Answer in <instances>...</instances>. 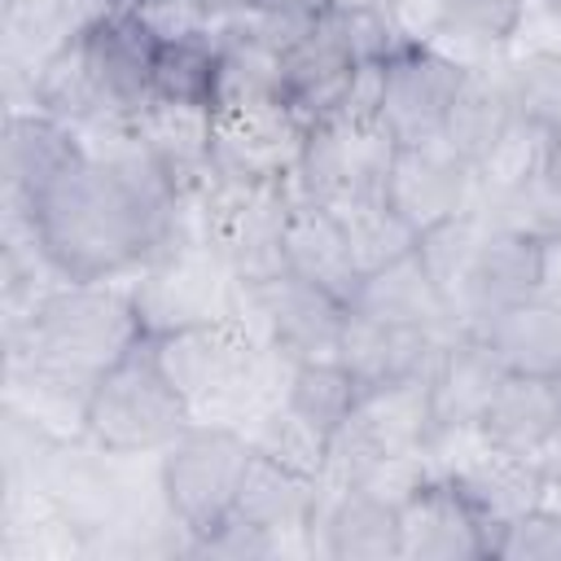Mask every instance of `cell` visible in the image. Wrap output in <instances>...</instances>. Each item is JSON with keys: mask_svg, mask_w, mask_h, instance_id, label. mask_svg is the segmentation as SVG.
<instances>
[{"mask_svg": "<svg viewBox=\"0 0 561 561\" xmlns=\"http://www.w3.org/2000/svg\"><path fill=\"white\" fill-rule=\"evenodd\" d=\"M79 136L83 158L22 206V219L66 280H123L184 232L193 197L140 145L131 114L79 127Z\"/></svg>", "mask_w": 561, "mask_h": 561, "instance_id": "obj_1", "label": "cell"}, {"mask_svg": "<svg viewBox=\"0 0 561 561\" xmlns=\"http://www.w3.org/2000/svg\"><path fill=\"white\" fill-rule=\"evenodd\" d=\"M145 337L127 280H61L26 311V320L9 324V355L96 381Z\"/></svg>", "mask_w": 561, "mask_h": 561, "instance_id": "obj_2", "label": "cell"}, {"mask_svg": "<svg viewBox=\"0 0 561 561\" xmlns=\"http://www.w3.org/2000/svg\"><path fill=\"white\" fill-rule=\"evenodd\" d=\"M167 377L193 408V421H232L241 412H263V364L267 346L245 324L241 311H228L206 324H188L162 337H149Z\"/></svg>", "mask_w": 561, "mask_h": 561, "instance_id": "obj_3", "label": "cell"}, {"mask_svg": "<svg viewBox=\"0 0 561 561\" xmlns=\"http://www.w3.org/2000/svg\"><path fill=\"white\" fill-rule=\"evenodd\" d=\"M250 460L254 443L232 421H188L158 451V491L188 543L215 535L232 517Z\"/></svg>", "mask_w": 561, "mask_h": 561, "instance_id": "obj_4", "label": "cell"}, {"mask_svg": "<svg viewBox=\"0 0 561 561\" xmlns=\"http://www.w3.org/2000/svg\"><path fill=\"white\" fill-rule=\"evenodd\" d=\"M188 421H193L188 399L167 377L153 342L145 337L136 351H127L114 368H105L92 381L83 438H92L101 451L136 460V456H158Z\"/></svg>", "mask_w": 561, "mask_h": 561, "instance_id": "obj_5", "label": "cell"}, {"mask_svg": "<svg viewBox=\"0 0 561 561\" xmlns=\"http://www.w3.org/2000/svg\"><path fill=\"white\" fill-rule=\"evenodd\" d=\"M294 202L289 180H241L210 175L193 197L197 237L219 254L237 285L285 272V215Z\"/></svg>", "mask_w": 561, "mask_h": 561, "instance_id": "obj_6", "label": "cell"}, {"mask_svg": "<svg viewBox=\"0 0 561 561\" xmlns=\"http://www.w3.org/2000/svg\"><path fill=\"white\" fill-rule=\"evenodd\" d=\"M307 118L272 83L219 88L210 105L215 175L241 180H289L307 140Z\"/></svg>", "mask_w": 561, "mask_h": 561, "instance_id": "obj_7", "label": "cell"}, {"mask_svg": "<svg viewBox=\"0 0 561 561\" xmlns=\"http://www.w3.org/2000/svg\"><path fill=\"white\" fill-rule=\"evenodd\" d=\"M131 302L140 311V324L149 337L219 320L237 311V276L219 263V254L193 232H180L167 241L149 263H140L127 280Z\"/></svg>", "mask_w": 561, "mask_h": 561, "instance_id": "obj_8", "label": "cell"}, {"mask_svg": "<svg viewBox=\"0 0 561 561\" xmlns=\"http://www.w3.org/2000/svg\"><path fill=\"white\" fill-rule=\"evenodd\" d=\"M390 153H394V140L377 118H346V114L320 118L307 127L289 184L307 202L346 210L355 202L381 197Z\"/></svg>", "mask_w": 561, "mask_h": 561, "instance_id": "obj_9", "label": "cell"}, {"mask_svg": "<svg viewBox=\"0 0 561 561\" xmlns=\"http://www.w3.org/2000/svg\"><path fill=\"white\" fill-rule=\"evenodd\" d=\"M237 311L259 333V342L272 351V359L302 364V359L337 355L342 324H346L351 307L294 272H276L267 280L241 285Z\"/></svg>", "mask_w": 561, "mask_h": 561, "instance_id": "obj_10", "label": "cell"}, {"mask_svg": "<svg viewBox=\"0 0 561 561\" xmlns=\"http://www.w3.org/2000/svg\"><path fill=\"white\" fill-rule=\"evenodd\" d=\"M276 66H280V92H285V101L307 123H320V118H333V114L346 110L355 83L377 61H368L359 53V44H355V35L346 26V13L337 4L324 18L298 22L280 39Z\"/></svg>", "mask_w": 561, "mask_h": 561, "instance_id": "obj_11", "label": "cell"}, {"mask_svg": "<svg viewBox=\"0 0 561 561\" xmlns=\"http://www.w3.org/2000/svg\"><path fill=\"white\" fill-rule=\"evenodd\" d=\"M465 70L469 66L443 53L438 44L399 39L377 70V123L390 131V140L394 145L438 140Z\"/></svg>", "mask_w": 561, "mask_h": 561, "instance_id": "obj_12", "label": "cell"}, {"mask_svg": "<svg viewBox=\"0 0 561 561\" xmlns=\"http://www.w3.org/2000/svg\"><path fill=\"white\" fill-rule=\"evenodd\" d=\"M543 285H548V250L517 232L486 224V232L478 237L473 254L465 259L456 285H451L447 302H451V316L460 329L482 333L500 311L539 294Z\"/></svg>", "mask_w": 561, "mask_h": 561, "instance_id": "obj_13", "label": "cell"}, {"mask_svg": "<svg viewBox=\"0 0 561 561\" xmlns=\"http://www.w3.org/2000/svg\"><path fill=\"white\" fill-rule=\"evenodd\" d=\"M381 202L421 241L438 224H447L460 210L478 206V171L465 158H456L443 140L394 145L386 180H381Z\"/></svg>", "mask_w": 561, "mask_h": 561, "instance_id": "obj_14", "label": "cell"}, {"mask_svg": "<svg viewBox=\"0 0 561 561\" xmlns=\"http://www.w3.org/2000/svg\"><path fill=\"white\" fill-rule=\"evenodd\" d=\"M75 35H79L92 70L101 75L114 110L136 114L149 101L153 57H158V44H162V31L149 22V13L136 9L131 0H110Z\"/></svg>", "mask_w": 561, "mask_h": 561, "instance_id": "obj_15", "label": "cell"}, {"mask_svg": "<svg viewBox=\"0 0 561 561\" xmlns=\"http://www.w3.org/2000/svg\"><path fill=\"white\" fill-rule=\"evenodd\" d=\"M491 548H495L491 526L447 473H430L399 504V557L473 561V557H491Z\"/></svg>", "mask_w": 561, "mask_h": 561, "instance_id": "obj_16", "label": "cell"}, {"mask_svg": "<svg viewBox=\"0 0 561 561\" xmlns=\"http://www.w3.org/2000/svg\"><path fill=\"white\" fill-rule=\"evenodd\" d=\"M504 364L495 359V351L486 346L482 333H451L447 342H438L434 364L425 373L430 386V412H434V430H456V425H482L486 403L495 399L500 381H504Z\"/></svg>", "mask_w": 561, "mask_h": 561, "instance_id": "obj_17", "label": "cell"}, {"mask_svg": "<svg viewBox=\"0 0 561 561\" xmlns=\"http://www.w3.org/2000/svg\"><path fill=\"white\" fill-rule=\"evenodd\" d=\"M438 337L412 324H394V320H377L359 307L346 311L342 324V342H337V359L355 373V381L368 390L381 386H399L412 377H425L434 364Z\"/></svg>", "mask_w": 561, "mask_h": 561, "instance_id": "obj_18", "label": "cell"}, {"mask_svg": "<svg viewBox=\"0 0 561 561\" xmlns=\"http://www.w3.org/2000/svg\"><path fill=\"white\" fill-rule=\"evenodd\" d=\"M285 272L329 289L346 307L355 302L364 272L355 263V250H351V237H346L337 210L294 193L289 215H285Z\"/></svg>", "mask_w": 561, "mask_h": 561, "instance_id": "obj_19", "label": "cell"}, {"mask_svg": "<svg viewBox=\"0 0 561 561\" xmlns=\"http://www.w3.org/2000/svg\"><path fill=\"white\" fill-rule=\"evenodd\" d=\"M320 530V552L333 561H386L399 557V504L368 486H329L311 535Z\"/></svg>", "mask_w": 561, "mask_h": 561, "instance_id": "obj_20", "label": "cell"}, {"mask_svg": "<svg viewBox=\"0 0 561 561\" xmlns=\"http://www.w3.org/2000/svg\"><path fill=\"white\" fill-rule=\"evenodd\" d=\"M83 158L79 127L44 114V110H13L4 127V184L9 202L22 210L31 206L66 167Z\"/></svg>", "mask_w": 561, "mask_h": 561, "instance_id": "obj_21", "label": "cell"}, {"mask_svg": "<svg viewBox=\"0 0 561 561\" xmlns=\"http://www.w3.org/2000/svg\"><path fill=\"white\" fill-rule=\"evenodd\" d=\"M131 127L140 145L153 153V162L171 175V184L184 197H197L206 180L215 175V149H210V110L202 105H175V101H145L131 114Z\"/></svg>", "mask_w": 561, "mask_h": 561, "instance_id": "obj_22", "label": "cell"}, {"mask_svg": "<svg viewBox=\"0 0 561 561\" xmlns=\"http://www.w3.org/2000/svg\"><path fill=\"white\" fill-rule=\"evenodd\" d=\"M320 500H324V482L320 478H307V473L254 451L232 517L254 526V530H263V535H272L285 548L289 535H311Z\"/></svg>", "mask_w": 561, "mask_h": 561, "instance_id": "obj_23", "label": "cell"}, {"mask_svg": "<svg viewBox=\"0 0 561 561\" xmlns=\"http://www.w3.org/2000/svg\"><path fill=\"white\" fill-rule=\"evenodd\" d=\"M359 311L377 316V320H394V324H412V329H425L434 333L438 342H447L451 333H460L456 316H451V302L447 294L438 289V280L430 276L425 259L416 250H408L403 259L368 272L359 280V294L355 302Z\"/></svg>", "mask_w": 561, "mask_h": 561, "instance_id": "obj_24", "label": "cell"}, {"mask_svg": "<svg viewBox=\"0 0 561 561\" xmlns=\"http://www.w3.org/2000/svg\"><path fill=\"white\" fill-rule=\"evenodd\" d=\"M513 118L517 114H513L508 83H504V57L478 61V66L465 70V79L456 88V101H451V110L443 118L438 140L478 171L495 153V145L504 140Z\"/></svg>", "mask_w": 561, "mask_h": 561, "instance_id": "obj_25", "label": "cell"}, {"mask_svg": "<svg viewBox=\"0 0 561 561\" xmlns=\"http://www.w3.org/2000/svg\"><path fill=\"white\" fill-rule=\"evenodd\" d=\"M486 346L517 377H548L561 381V289H539L508 311H500L482 329Z\"/></svg>", "mask_w": 561, "mask_h": 561, "instance_id": "obj_26", "label": "cell"}, {"mask_svg": "<svg viewBox=\"0 0 561 561\" xmlns=\"http://www.w3.org/2000/svg\"><path fill=\"white\" fill-rule=\"evenodd\" d=\"M465 495L469 504L482 513V522L491 526V535L500 539V530L535 508L539 500H548V478H543V465L530 460V456H513V451H500V447H482L478 456H469L456 473H447ZM495 552V548H491Z\"/></svg>", "mask_w": 561, "mask_h": 561, "instance_id": "obj_27", "label": "cell"}, {"mask_svg": "<svg viewBox=\"0 0 561 561\" xmlns=\"http://www.w3.org/2000/svg\"><path fill=\"white\" fill-rule=\"evenodd\" d=\"M557 425H561V381L508 373L500 381L495 399L486 403V416L478 430L491 447L539 460L543 447L552 443Z\"/></svg>", "mask_w": 561, "mask_h": 561, "instance_id": "obj_28", "label": "cell"}, {"mask_svg": "<svg viewBox=\"0 0 561 561\" xmlns=\"http://www.w3.org/2000/svg\"><path fill=\"white\" fill-rule=\"evenodd\" d=\"M219 66H224L219 22L215 26H193V31L162 35L158 57H153L149 96L153 101H175V105H202V110H210L215 96H219Z\"/></svg>", "mask_w": 561, "mask_h": 561, "instance_id": "obj_29", "label": "cell"}, {"mask_svg": "<svg viewBox=\"0 0 561 561\" xmlns=\"http://www.w3.org/2000/svg\"><path fill=\"white\" fill-rule=\"evenodd\" d=\"M530 0H438V31L430 44L465 66L495 61L522 31Z\"/></svg>", "mask_w": 561, "mask_h": 561, "instance_id": "obj_30", "label": "cell"}, {"mask_svg": "<svg viewBox=\"0 0 561 561\" xmlns=\"http://www.w3.org/2000/svg\"><path fill=\"white\" fill-rule=\"evenodd\" d=\"M302 421H311L316 430H324L329 438L355 416L364 386L355 381V373L329 355V359H302V364H285V394H280Z\"/></svg>", "mask_w": 561, "mask_h": 561, "instance_id": "obj_31", "label": "cell"}, {"mask_svg": "<svg viewBox=\"0 0 561 561\" xmlns=\"http://www.w3.org/2000/svg\"><path fill=\"white\" fill-rule=\"evenodd\" d=\"M478 206L504 232H517V237H526L543 250L561 245V180L548 167L508 184V188L478 193Z\"/></svg>", "mask_w": 561, "mask_h": 561, "instance_id": "obj_32", "label": "cell"}, {"mask_svg": "<svg viewBox=\"0 0 561 561\" xmlns=\"http://www.w3.org/2000/svg\"><path fill=\"white\" fill-rule=\"evenodd\" d=\"M504 83H508L513 114L557 140L561 136V48L539 44L504 57Z\"/></svg>", "mask_w": 561, "mask_h": 561, "instance_id": "obj_33", "label": "cell"}, {"mask_svg": "<svg viewBox=\"0 0 561 561\" xmlns=\"http://www.w3.org/2000/svg\"><path fill=\"white\" fill-rule=\"evenodd\" d=\"M254 430H250V443L254 451L307 473V478H324L329 473V451H333V438L324 430H316L311 421H302L285 399H272L263 412H254Z\"/></svg>", "mask_w": 561, "mask_h": 561, "instance_id": "obj_34", "label": "cell"}, {"mask_svg": "<svg viewBox=\"0 0 561 561\" xmlns=\"http://www.w3.org/2000/svg\"><path fill=\"white\" fill-rule=\"evenodd\" d=\"M346 237H351V250H355V263L359 272H377L394 259H403L408 250H416V232L381 202V197H368V202H355L346 210H337Z\"/></svg>", "mask_w": 561, "mask_h": 561, "instance_id": "obj_35", "label": "cell"}, {"mask_svg": "<svg viewBox=\"0 0 561 561\" xmlns=\"http://www.w3.org/2000/svg\"><path fill=\"white\" fill-rule=\"evenodd\" d=\"M491 557H500V561H561V508L539 500L535 508L517 513L500 530Z\"/></svg>", "mask_w": 561, "mask_h": 561, "instance_id": "obj_36", "label": "cell"}, {"mask_svg": "<svg viewBox=\"0 0 561 561\" xmlns=\"http://www.w3.org/2000/svg\"><path fill=\"white\" fill-rule=\"evenodd\" d=\"M337 4L342 0H237L241 13H259V18H276V22H311Z\"/></svg>", "mask_w": 561, "mask_h": 561, "instance_id": "obj_37", "label": "cell"}, {"mask_svg": "<svg viewBox=\"0 0 561 561\" xmlns=\"http://www.w3.org/2000/svg\"><path fill=\"white\" fill-rule=\"evenodd\" d=\"M539 465H543V478H548V491H561V425H557V434H552V443L543 447V456H539Z\"/></svg>", "mask_w": 561, "mask_h": 561, "instance_id": "obj_38", "label": "cell"}, {"mask_svg": "<svg viewBox=\"0 0 561 561\" xmlns=\"http://www.w3.org/2000/svg\"><path fill=\"white\" fill-rule=\"evenodd\" d=\"M197 9H202L210 22H224V18L237 9V0H197Z\"/></svg>", "mask_w": 561, "mask_h": 561, "instance_id": "obj_39", "label": "cell"}, {"mask_svg": "<svg viewBox=\"0 0 561 561\" xmlns=\"http://www.w3.org/2000/svg\"><path fill=\"white\" fill-rule=\"evenodd\" d=\"M131 4H136V9H149V13H153V9H171V4H197V0H131Z\"/></svg>", "mask_w": 561, "mask_h": 561, "instance_id": "obj_40", "label": "cell"}, {"mask_svg": "<svg viewBox=\"0 0 561 561\" xmlns=\"http://www.w3.org/2000/svg\"><path fill=\"white\" fill-rule=\"evenodd\" d=\"M548 171H552V175L561 180V136L552 140V153H548Z\"/></svg>", "mask_w": 561, "mask_h": 561, "instance_id": "obj_41", "label": "cell"}, {"mask_svg": "<svg viewBox=\"0 0 561 561\" xmlns=\"http://www.w3.org/2000/svg\"><path fill=\"white\" fill-rule=\"evenodd\" d=\"M342 4H364V9H386V13H390L394 0H342Z\"/></svg>", "mask_w": 561, "mask_h": 561, "instance_id": "obj_42", "label": "cell"}, {"mask_svg": "<svg viewBox=\"0 0 561 561\" xmlns=\"http://www.w3.org/2000/svg\"><path fill=\"white\" fill-rule=\"evenodd\" d=\"M543 9H548V13L557 18V22H561V0H543Z\"/></svg>", "mask_w": 561, "mask_h": 561, "instance_id": "obj_43", "label": "cell"}]
</instances>
